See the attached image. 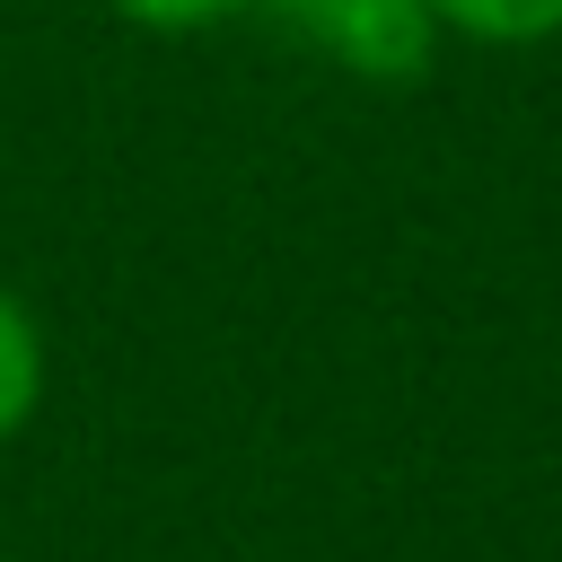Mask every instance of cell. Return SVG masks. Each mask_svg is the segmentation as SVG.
Wrapping results in <instances>:
<instances>
[{"instance_id": "cell-1", "label": "cell", "mask_w": 562, "mask_h": 562, "mask_svg": "<svg viewBox=\"0 0 562 562\" xmlns=\"http://www.w3.org/2000/svg\"><path fill=\"white\" fill-rule=\"evenodd\" d=\"M307 26H316V44H325L342 70H360V79H413V70L430 61V44H439L430 0H334V9H316Z\"/></svg>"}, {"instance_id": "cell-3", "label": "cell", "mask_w": 562, "mask_h": 562, "mask_svg": "<svg viewBox=\"0 0 562 562\" xmlns=\"http://www.w3.org/2000/svg\"><path fill=\"white\" fill-rule=\"evenodd\" d=\"M430 18L474 35V44H544V35H562V0H430Z\"/></svg>"}, {"instance_id": "cell-5", "label": "cell", "mask_w": 562, "mask_h": 562, "mask_svg": "<svg viewBox=\"0 0 562 562\" xmlns=\"http://www.w3.org/2000/svg\"><path fill=\"white\" fill-rule=\"evenodd\" d=\"M290 9H299V18H316V9H334V0H290Z\"/></svg>"}, {"instance_id": "cell-4", "label": "cell", "mask_w": 562, "mask_h": 562, "mask_svg": "<svg viewBox=\"0 0 562 562\" xmlns=\"http://www.w3.org/2000/svg\"><path fill=\"white\" fill-rule=\"evenodd\" d=\"M123 18H140V26H211V18H228V9H246V0H114Z\"/></svg>"}, {"instance_id": "cell-2", "label": "cell", "mask_w": 562, "mask_h": 562, "mask_svg": "<svg viewBox=\"0 0 562 562\" xmlns=\"http://www.w3.org/2000/svg\"><path fill=\"white\" fill-rule=\"evenodd\" d=\"M35 395H44V334H35V316L0 290V439L26 430Z\"/></svg>"}]
</instances>
